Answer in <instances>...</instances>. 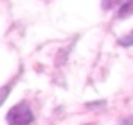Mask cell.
<instances>
[{
    "instance_id": "277c9868",
    "label": "cell",
    "mask_w": 133,
    "mask_h": 125,
    "mask_svg": "<svg viewBox=\"0 0 133 125\" xmlns=\"http://www.w3.org/2000/svg\"><path fill=\"white\" fill-rule=\"evenodd\" d=\"M124 0H101V5H103V9L104 11H110L111 7H117V5H121Z\"/></svg>"
},
{
    "instance_id": "6da1fadb",
    "label": "cell",
    "mask_w": 133,
    "mask_h": 125,
    "mask_svg": "<svg viewBox=\"0 0 133 125\" xmlns=\"http://www.w3.org/2000/svg\"><path fill=\"white\" fill-rule=\"evenodd\" d=\"M32 122H34V114H32V109L27 102H18L7 113V123L9 125H31Z\"/></svg>"
},
{
    "instance_id": "8992f818",
    "label": "cell",
    "mask_w": 133,
    "mask_h": 125,
    "mask_svg": "<svg viewBox=\"0 0 133 125\" xmlns=\"http://www.w3.org/2000/svg\"><path fill=\"white\" fill-rule=\"evenodd\" d=\"M119 125H133V114H131V116H126V118H122V120L119 122Z\"/></svg>"
},
{
    "instance_id": "5b68a950",
    "label": "cell",
    "mask_w": 133,
    "mask_h": 125,
    "mask_svg": "<svg viewBox=\"0 0 133 125\" xmlns=\"http://www.w3.org/2000/svg\"><path fill=\"white\" fill-rule=\"evenodd\" d=\"M11 86H13V84L9 82V84H5V86L0 89V105L5 102V98H7V95H9V89H11Z\"/></svg>"
},
{
    "instance_id": "7a4b0ae2",
    "label": "cell",
    "mask_w": 133,
    "mask_h": 125,
    "mask_svg": "<svg viewBox=\"0 0 133 125\" xmlns=\"http://www.w3.org/2000/svg\"><path fill=\"white\" fill-rule=\"evenodd\" d=\"M133 16V0H124L121 5H119V11H117V20H126Z\"/></svg>"
},
{
    "instance_id": "3957f363",
    "label": "cell",
    "mask_w": 133,
    "mask_h": 125,
    "mask_svg": "<svg viewBox=\"0 0 133 125\" xmlns=\"http://www.w3.org/2000/svg\"><path fill=\"white\" fill-rule=\"evenodd\" d=\"M119 45L121 46H124V48H130V46H133V30H130L128 34H124L122 38H119Z\"/></svg>"
}]
</instances>
